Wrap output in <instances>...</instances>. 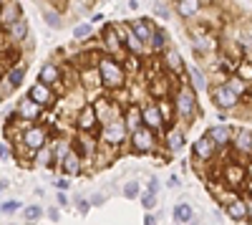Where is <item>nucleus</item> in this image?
I'll return each instance as SVG.
<instances>
[{
    "mask_svg": "<svg viewBox=\"0 0 252 225\" xmlns=\"http://www.w3.org/2000/svg\"><path fill=\"white\" fill-rule=\"evenodd\" d=\"M98 71H101L106 94L109 91H116V89H124L126 81H129V71H126L124 61L116 58V56H109V53H101L98 56Z\"/></svg>",
    "mask_w": 252,
    "mask_h": 225,
    "instance_id": "nucleus-1",
    "label": "nucleus"
},
{
    "mask_svg": "<svg viewBox=\"0 0 252 225\" xmlns=\"http://www.w3.org/2000/svg\"><path fill=\"white\" fill-rule=\"evenodd\" d=\"M174 107H177V119L182 124H192V121L199 116V99H197V89L184 81V84L177 86L174 91Z\"/></svg>",
    "mask_w": 252,
    "mask_h": 225,
    "instance_id": "nucleus-2",
    "label": "nucleus"
},
{
    "mask_svg": "<svg viewBox=\"0 0 252 225\" xmlns=\"http://www.w3.org/2000/svg\"><path fill=\"white\" fill-rule=\"evenodd\" d=\"M209 99H212V104L217 112H227V114H232L242 107V96L229 86V81H222V84H215L212 89H209Z\"/></svg>",
    "mask_w": 252,
    "mask_h": 225,
    "instance_id": "nucleus-3",
    "label": "nucleus"
},
{
    "mask_svg": "<svg viewBox=\"0 0 252 225\" xmlns=\"http://www.w3.org/2000/svg\"><path fill=\"white\" fill-rule=\"evenodd\" d=\"M164 137L161 134H157L152 127H141V129H136V132H131L129 134V147H131V152H136V154H154L161 145Z\"/></svg>",
    "mask_w": 252,
    "mask_h": 225,
    "instance_id": "nucleus-4",
    "label": "nucleus"
},
{
    "mask_svg": "<svg viewBox=\"0 0 252 225\" xmlns=\"http://www.w3.org/2000/svg\"><path fill=\"white\" fill-rule=\"evenodd\" d=\"M129 134L131 132H129V127H126V121H124V114L116 116V119H111V121H106V124H101V132H98L101 142L114 145V147L126 145V142H129Z\"/></svg>",
    "mask_w": 252,
    "mask_h": 225,
    "instance_id": "nucleus-5",
    "label": "nucleus"
},
{
    "mask_svg": "<svg viewBox=\"0 0 252 225\" xmlns=\"http://www.w3.org/2000/svg\"><path fill=\"white\" fill-rule=\"evenodd\" d=\"M15 142H23L31 152H38V150H43L51 142V132L40 124V121H33V124H28L23 132L15 137Z\"/></svg>",
    "mask_w": 252,
    "mask_h": 225,
    "instance_id": "nucleus-6",
    "label": "nucleus"
},
{
    "mask_svg": "<svg viewBox=\"0 0 252 225\" xmlns=\"http://www.w3.org/2000/svg\"><path fill=\"white\" fill-rule=\"evenodd\" d=\"M76 129L78 132H94V134L101 132V119H98L94 101H86V104L81 107V112L76 114Z\"/></svg>",
    "mask_w": 252,
    "mask_h": 225,
    "instance_id": "nucleus-7",
    "label": "nucleus"
},
{
    "mask_svg": "<svg viewBox=\"0 0 252 225\" xmlns=\"http://www.w3.org/2000/svg\"><path fill=\"white\" fill-rule=\"evenodd\" d=\"M141 107H144V124H146V127H152L157 134L164 137L166 127H169V121H166L164 112L159 109V101L152 99V101H146V104H141Z\"/></svg>",
    "mask_w": 252,
    "mask_h": 225,
    "instance_id": "nucleus-8",
    "label": "nucleus"
},
{
    "mask_svg": "<svg viewBox=\"0 0 252 225\" xmlns=\"http://www.w3.org/2000/svg\"><path fill=\"white\" fill-rule=\"evenodd\" d=\"M220 175L224 180V185L235 188V190H242L245 182H247V165H240V162H224Z\"/></svg>",
    "mask_w": 252,
    "mask_h": 225,
    "instance_id": "nucleus-9",
    "label": "nucleus"
},
{
    "mask_svg": "<svg viewBox=\"0 0 252 225\" xmlns=\"http://www.w3.org/2000/svg\"><path fill=\"white\" fill-rule=\"evenodd\" d=\"M217 154H220V147L215 145V139L209 137L207 132L192 142V157H194V159H199V162H212Z\"/></svg>",
    "mask_w": 252,
    "mask_h": 225,
    "instance_id": "nucleus-10",
    "label": "nucleus"
},
{
    "mask_svg": "<svg viewBox=\"0 0 252 225\" xmlns=\"http://www.w3.org/2000/svg\"><path fill=\"white\" fill-rule=\"evenodd\" d=\"M48 107H43V104H38L35 99H31L28 94L23 96L15 104V114L20 116V119H26V121H40V116H43V112H46Z\"/></svg>",
    "mask_w": 252,
    "mask_h": 225,
    "instance_id": "nucleus-11",
    "label": "nucleus"
},
{
    "mask_svg": "<svg viewBox=\"0 0 252 225\" xmlns=\"http://www.w3.org/2000/svg\"><path fill=\"white\" fill-rule=\"evenodd\" d=\"M161 64H164V71L169 76H184L187 74V64H184L179 48H174V46H169L161 53Z\"/></svg>",
    "mask_w": 252,
    "mask_h": 225,
    "instance_id": "nucleus-12",
    "label": "nucleus"
},
{
    "mask_svg": "<svg viewBox=\"0 0 252 225\" xmlns=\"http://www.w3.org/2000/svg\"><path fill=\"white\" fill-rule=\"evenodd\" d=\"M222 210H224V215H227L229 220H235V223H247V220H250V200L235 195Z\"/></svg>",
    "mask_w": 252,
    "mask_h": 225,
    "instance_id": "nucleus-13",
    "label": "nucleus"
},
{
    "mask_svg": "<svg viewBox=\"0 0 252 225\" xmlns=\"http://www.w3.org/2000/svg\"><path fill=\"white\" fill-rule=\"evenodd\" d=\"M28 96L31 99H35L38 104H43V107H53V104H58V91L51 86V84H43V81H35V84L28 89Z\"/></svg>",
    "mask_w": 252,
    "mask_h": 225,
    "instance_id": "nucleus-14",
    "label": "nucleus"
},
{
    "mask_svg": "<svg viewBox=\"0 0 252 225\" xmlns=\"http://www.w3.org/2000/svg\"><path fill=\"white\" fill-rule=\"evenodd\" d=\"M83 162H86V159H83V154L73 147L66 157H63V162H61L58 167H61L63 175H68V177H81V175H83V167H86Z\"/></svg>",
    "mask_w": 252,
    "mask_h": 225,
    "instance_id": "nucleus-15",
    "label": "nucleus"
},
{
    "mask_svg": "<svg viewBox=\"0 0 252 225\" xmlns=\"http://www.w3.org/2000/svg\"><path fill=\"white\" fill-rule=\"evenodd\" d=\"M232 150L237 157H252V129L237 127L235 139H232Z\"/></svg>",
    "mask_w": 252,
    "mask_h": 225,
    "instance_id": "nucleus-16",
    "label": "nucleus"
},
{
    "mask_svg": "<svg viewBox=\"0 0 252 225\" xmlns=\"http://www.w3.org/2000/svg\"><path fill=\"white\" fill-rule=\"evenodd\" d=\"M174 10L182 20H194L202 15L204 10V0H177L174 3Z\"/></svg>",
    "mask_w": 252,
    "mask_h": 225,
    "instance_id": "nucleus-17",
    "label": "nucleus"
},
{
    "mask_svg": "<svg viewBox=\"0 0 252 225\" xmlns=\"http://www.w3.org/2000/svg\"><path fill=\"white\" fill-rule=\"evenodd\" d=\"M164 147L169 150L172 154H177L182 147H187V134H184V127H166L164 132Z\"/></svg>",
    "mask_w": 252,
    "mask_h": 225,
    "instance_id": "nucleus-18",
    "label": "nucleus"
},
{
    "mask_svg": "<svg viewBox=\"0 0 252 225\" xmlns=\"http://www.w3.org/2000/svg\"><path fill=\"white\" fill-rule=\"evenodd\" d=\"M235 132L232 127H227V124H212V127H207V134L215 139V145L220 150H224L227 145H232V139H235Z\"/></svg>",
    "mask_w": 252,
    "mask_h": 225,
    "instance_id": "nucleus-19",
    "label": "nucleus"
},
{
    "mask_svg": "<svg viewBox=\"0 0 252 225\" xmlns=\"http://www.w3.org/2000/svg\"><path fill=\"white\" fill-rule=\"evenodd\" d=\"M124 121H126V127H129V132H136L144 127V107L141 104H126L124 107Z\"/></svg>",
    "mask_w": 252,
    "mask_h": 225,
    "instance_id": "nucleus-20",
    "label": "nucleus"
},
{
    "mask_svg": "<svg viewBox=\"0 0 252 225\" xmlns=\"http://www.w3.org/2000/svg\"><path fill=\"white\" fill-rule=\"evenodd\" d=\"M3 31H8L13 43H23V40H28V36H31V23H28V18L23 15V18L13 20L10 26H5Z\"/></svg>",
    "mask_w": 252,
    "mask_h": 225,
    "instance_id": "nucleus-21",
    "label": "nucleus"
},
{
    "mask_svg": "<svg viewBox=\"0 0 252 225\" xmlns=\"http://www.w3.org/2000/svg\"><path fill=\"white\" fill-rule=\"evenodd\" d=\"M146 48H149L152 53H157V56H161L166 48H169V33H166V28L157 26L152 38H149V43H146Z\"/></svg>",
    "mask_w": 252,
    "mask_h": 225,
    "instance_id": "nucleus-22",
    "label": "nucleus"
},
{
    "mask_svg": "<svg viewBox=\"0 0 252 225\" xmlns=\"http://www.w3.org/2000/svg\"><path fill=\"white\" fill-rule=\"evenodd\" d=\"M61 78H63V71H61V66L56 64V61H46V64L38 69V81H43V84L56 86Z\"/></svg>",
    "mask_w": 252,
    "mask_h": 225,
    "instance_id": "nucleus-23",
    "label": "nucleus"
},
{
    "mask_svg": "<svg viewBox=\"0 0 252 225\" xmlns=\"http://www.w3.org/2000/svg\"><path fill=\"white\" fill-rule=\"evenodd\" d=\"M187 81L192 84L197 91H204V89H209V81H207V74L199 69V64H187Z\"/></svg>",
    "mask_w": 252,
    "mask_h": 225,
    "instance_id": "nucleus-24",
    "label": "nucleus"
},
{
    "mask_svg": "<svg viewBox=\"0 0 252 225\" xmlns=\"http://www.w3.org/2000/svg\"><path fill=\"white\" fill-rule=\"evenodd\" d=\"M23 15H26L23 5H20L18 0H10V3H3V10H0V23H3V28H5V26L13 23V20L23 18Z\"/></svg>",
    "mask_w": 252,
    "mask_h": 225,
    "instance_id": "nucleus-25",
    "label": "nucleus"
},
{
    "mask_svg": "<svg viewBox=\"0 0 252 225\" xmlns=\"http://www.w3.org/2000/svg\"><path fill=\"white\" fill-rule=\"evenodd\" d=\"M8 76V81L13 84V89H20L23 86V81H26V74H28V66H26V61H15V64H10L8 71H3Z\"/></svg>",
    "mask_w": 252,
    "mask_h": 225,
    "instance_id": "nucleus-26",
    "label": "nucleus"
},
{
    "mask_svg": "<svg viewBox=\"0 0 252 225\" xmlns=\"http://www.w3.org/2000/svg\"><path fill=\"white\" fill-rule=\"evenodd\" d=\"M129 28L144 40V43H149V38H152V33H154V20H149V18H136V20H131L129 23Z\"/></svg>",
    "mask_w": 252,
    "mask_h": 225,
    "instance_id": "nucleus-27",
    "label": "nucleus"
},
{
    "mask_svg": "<svg viewBox=\"0 0 252 225\" xmlns=\"http://www.w3.org/2000/svg\"><path fill=\"white\" fill-rule=\"evenodd\" d=\"M172 218H174L177 223H192V220H197V215H194V208H192V202L179 200L177 205L172 208Z\"/></svg>",
    "mask_w": 252,
    "mask_h": 225,
    "instance_id": "nucleus-28",
    "label": "nucleus"
},
{
    "mask_svg": "<svg viewBox=\"0 0 252 225\" xmlns=\"http://www.w3.org/2000/svg\"><path fill=\"white\" fill-rule=\"evenodd\" d=\"M40 18H43V23H46L51 31H61V28H63V15H61L56 8L43 5V8H40Z\"/></svg>",
    "mask_w": 252,
    "mask_h": 225,
    "instance_id": "nucleus-29",
    "label": "nucleus"
},
{
    "mask_svg": "<svg viewBox=\"0 0 252 225\" xmlns=\"http://www.w3.org/2000/svg\"><path fill=\"white\" fill-rule=\"evenodd\" d=\"M73 40H91L96 36V23L94 20H83V23L73 26Z\"/></svg>",
    "mask_w": 252,
    "mask_h": 225,
    "instance_id": "nucleus-30",
    "label": "nucleus"
},
{
    "mask_svg": "<svg viewBox=\"0 0 252 225\" xmlns=\"http://www.w3.org/2000/svg\"><path fill=\"white\" fill-rule=\"evenodd\" d=\"M124 46H126V53H144V51H149V48H144L146 43H144V40L129 28V33H126V38H124Z\"/></svg>",
    "mask_w": 252,
    "mask_h": 225,
    "instance_id": "nucleus-31",
    "label": "nucleus"
},
{
    "mask_svg": "<svg viewBox=\"0 0 252 225\" xmlns=\"http://www.w3.org/2000/svg\"><path fill=\"white\" fill-rule=\"evenodd\" d=\"M141 192H144V188H141L139 180H126L124 188H121V195H124L126 200H139Z\"/></svg>",
    "mask_w": 252,
    "mask_h": 225,
    "instance_id": "nucleus-32",
    "label": "nucleus"
},
{
    "mask_svg": "<svg viewBox=\"0 0 252 225\" xmlns=\"http://www.w3.org/2000/svg\"><path fill=\"white\" fill-rule=\"evenodd\" d=\"M20 215H23V220H26V223H38L40 218L46 215V210L40 208V205H26L23 210H20Z\"/></svg>",
    "mask_w": 252,
    "mask_h": 225,
    "instance_id": "nucleus-33",
    "label": "nucleus"
},
{
    "mask_svg": "<svg viewBox=\"0 0 252 225\" xmlns=\"http://www.w3.org/2000/svg\"><path fill=\"white\" fill-rule=\"evenodd\" d=\"M0 159H3V165H8L10 159H15V145L8 142V134L3 137V142H0Z\"/></svg>",
    "mask_w": 252,
    "mask_h": 225,
    "instance_id": "nucleus-34",
    "label": "nucleus"
},
{
    "mask_svg": "<svg viewBox=\"0 0 252 225\" xmlns=\"http://www.w3.org/2000/svg\"><path fill=\"white\" fill-rule=\"evenodd\" d=\"M18 210H23V202L20 200H3V205H0V213H3V218H8V215H13V213H18Z\"/></svg>",
    "mask_w": 252,
    "mask_h": 225,
    "instance_id": "nucleus-35",
    "label": "nucleus"
},
{
    "mask_svg": "<svg viewBox=\"0 0 252 225\" xmlns=\"http://www.w3.org/2000/svg\"><path fill=\"white\" fill-rule=\"evenodd\" d=\"M139 200H141V208H144V210H154V208H157L159 195H157V192H149V190H144Z\"/></svg>",
    "mask_w": 252,
    "mask_h": 225,
    "instance_id": "nucleus-36",
    "label": "nucleus"
},
{
    "mask_svg": "<svg viewBox=\"0 0 252 225\" xmlns=\"http://www.w3.org/2000/svg\"><path fill=\"white\" fill-rule=\"evenodd\" d=\"M235 74H237V76H242V78L247 81V84L252 86V61H240Z\"/></svg>",
    "mask_w": 252,
    "mask_h": 225,
    "instance_id": "nucleus-37",
    "label": "nucleus"
},
{
    "mask_svg": "<svg viewBox=\"0 0 252 225\" xmlns=\"http://www.w3.org/2000/svg\"><path fill=\"white\" fill-rule=\"evenodd\" d=\"M91 208H94V205H91V200H89V197H83V195H76V210H78V213H81L83 218H86V215L91 213Z\"/></svg>",
    "mask_w": 252,
    "mask_h": 225,
    "instance_id": "nucleus-38",
    "label": "nucleus"
},
{
    "mask_svg": "<svg viewBox=\"0 0 252 225\" xmlns=\"http://www.w3.org/2000/svg\"><path fill=\"white\" fill-rule=\"evenodd\" d=\"M154 15L161 18V20H169L172 18V10L166 8V3H154Z\"/></svg>",
    "mask_w": 252,
    "mask_h": 225,
    "instance_id": "nucleus-39",
    "label": "nucleus"
},
{
    "mask_svg": "<svg viewBox=\"0 0 252 225\" xmlns=\"http://www.w3.org/2000/svg\"><path fill=\"white\" fill-rule=\"evenodd\" d=\"M144 190H149V192H157V195H159V190H161V180H159L157 175H152L149 180H146V185H144Z\"/></svg>",
    "mask_w": 252,
    "mask_h": 225,
    "instance_id": "nucleus-40",
    "label": "nucleus"
},
{
    "mask_svg": "<svg viewBox=\"0 0 252 225\" xmlns=\"http://www.w3.org/2000/svg\"><path fill=\"white\" fill-rule=\"evenodd\" d=\"M71 180H73V177H68V175H63V177L53 180V188H56V190H71Z\"/></svg>",
    "mask_w": 252,
    "mask_h": 225,
    "instance_id": "nucleus-41",
    "label": "nucleus"
},
{
    "mask_svg": "<svg viewBox=\"0 0 252 225\" xmlns=\"http://www.w3.org/2000/svg\"><path fill=\"white\" fill-rule=\"evenodd\" d=\"M89 200H91V205H94V208H98V205H103V202L109 200V195H106V192H94Z\"/></svg>",
    "mask_w": 252,
    "mask_h": 225,
    "instance_id": "nucleus-42",
    "label": "nucleus"
},
{
    "mask_svg": "<svg viewBox=\"0 0 252 225\" xmlns=\"http://www.w3.org/2000/svg\"><path fill=\"white\" fill-rule=\"evenodd\" d=\"M56 202L61 208H66L68 205V197H66V190H58V195H56Z\"/></svg>",
    "mask_w": 252,
    "mask_h": 225,
    "instance_id": "nucleus-43",
    "label": "nucleus"
},
{
    "mask_svg": "<svg viewBox=\"0 0 252 225\" xmlns=\"http://www.w3.org/2000/svg\"><path fill=\"white\" fill-rule=\"evenodd\" d=\"M46 215H48V220H51V223H58V220H61L58 208H48V210H46Z\"/></svg>",
    "mask_w": 252,
    "mask_h": 225,
    "instance_id": "nucleus-44",
    "label": "nucleus"
},
{
    "mask_svg": "<svg viewBox=\"0 0 252 225\" xmlns=\"http://www.w3.org/2000/svg\"><path fill=\"white\" fill-rule=\"evenodd\" d=\"M166 188H182V180L177 175H172L169 180H166Z\"/></svg>",
    "mask_w": 252,
    "mask_h": 225,
    "instance_id": "nucleus-45",
    "label": "nucleus"
},
{
    "mask_svg": "<svg viewBox=\"0 0 252 225\" xmlns=\"http://www.w3.org/2000/svg\"><path fill=\"white\" fill-rule=\"evenodd\" d=\"M157 220H159V218H157L152 210H146V215H144V223H146V225H154Z\"/></svg>",
    "mask_w": 252,
    "mask_h": 225,
    "instance_id": "nucleus-46",
    "label": "nucleus"
},
{
    "mask_svg": "<svg viewBox=\"0 0 252 225\" xmlns=\"http://www.w3.org/2000/svg\"><path fill=\"white\" fill-rule=\"evenodd\" d=\"M8 190H10V180L3 177V180H0V192H8Z\"/></svg>",
    "mask_w": 252,
    "mask_h": 225,
    "instance_id": "nucleus-47",
    "label": "nucleus"
},
{
    "mask_svg": "<svg viewBox=\"0 0 252 225\" xmlns=\"http://www.w3.org/2000/svg\"><path fill=\"white\" fill-rule=\"evenodd\" d=\"M245 192L252 197V180H247V182H245Z\"/></svg>",
    "mask_w": 252,
    "mask_h": 225,
    "instance_id": "nucleus-48",
    "label": "nucleus"
},
{
    "mask_svg": "<svg viewBox=\"0 0 252 225\" xmlns=\"http://www.w3.org/2000/svg\"><path fill=\"white\" fill-rule=\"evenodd\" d=\"M245 165H247V180H252V159L245 162Z\"/></svg>",
    "mask_w": 252,
    "mask_h": 225,
    "instance_id": "nucleus-49",
    "label": "nucleus"
},
{
    "mask_svg": "<svg viewBox=\"0 0 252 225\" xmlns=\"http://www.w3.org/2000/svg\"><path fill=\"white\" fill-rule=\"evenodd\" d=\"M129 8H131V10H136V8H139V0H129Z\"/></svg>",
    "mask_w": 252,
    "mask_h": 225,
    "instance_id": "nucleus-50",
    "label": "nucleus"
}]
</instances>
